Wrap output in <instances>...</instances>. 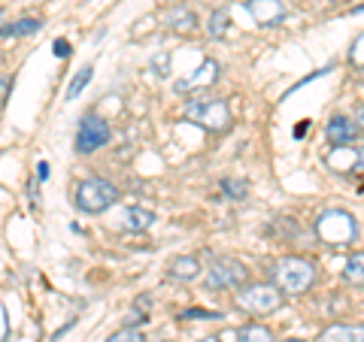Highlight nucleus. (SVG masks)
I'll list each match as a JSON object with an SVG mask.
<instances>
[{"instance_id": "nucleus-1", "label": "nucleus", "mask_w": 364, "mask_h": 342, "mask_svg": "<svg viewBox=\"0 0 364 342\" xmlns=\"http://www.w3.org/2000/svg\"><path fill=\"white\" fill-rule=\"evenodd\" d=\"M273 276V285L282 291V294H291V297H298V294H306L316 285V264L310 258H301V255H286L279 258L277 264L270 270Z\"/></svg>"}, {"instance_id": "nucleus-2", "label": "nucleus", "mask_w": 364, "mask_h": 342, "mask_svg": "<svg viewBox=\"0 0 364 342\" xmlns=\"http://www.w3.org/2000/svg\"><path fill=\"white\" fill-rule=\"evenodd\" d=\"M186 118L191 124H198V128L210 131V133H225L228 128L234 124V116H231V106H228V100L222 97H207V91H203L200 97H191L186 106Z\"/></svg>"}, {"instance_id": "nucleus-3", "label": "nucleus", "mask_w": 364, "mask_h": 342, "mask_svg": "<svg viewBox=\"0 0 364 342\" xmlns=\"http://www.w3.org/2000/svg\"><path fill=\"white\" fill-rule=\"evenodd\" d=\"M286 294H282L277 285H267V282H255V285H240L234 294V306L243 309L249 315H270L277 312Z\"/></svg>"}, {"instance_id": "nucleus-4", "label": "nucleus", "mask_w": 364, "mask_h": 342, "mask_svg": "<svg viewBox=\"0 0 364 342\" xmlns=\"http://www.w3.org/2000/svg\"><path fill=\"white\" fill-rule=\"evenodd\" d=\"M316 233L328 246H349L358 239V221L346 209H328L316 219Z\"/></svg>"}, {"instance_id": "nucleus-5", "label": "nucleus", "mask_w": 364, "mask_h": 342, "mask_svg": "<svg viewBox=\"0 0 364 342\" xmlns=\"http://www.w3.org/2000/svg\"><path fill=\"white\" fill-rule=\"evenodd\" d=\"M119 188L107 179H85L76 185V209L85 215H100L109 206H116Z\"/></svg>"}, {"instance_id": "nucleus-6", "label": "nucleus", "mask_w": 364, "mask_h": 342, "mask_svg": "<svg viewBox=\"0 0 364 342\" xmlns=\"http://www.w3.org/2000/svg\"><path fill=\"white\" fill-rule=\"evenodd\" d=\"M249 270L234 258H219L207 267V288L210 291H234L246 285Z\"/></svg>"}, {"instance_id": "nucleus-7", "label": "nucleus", "mask_w": 364, "mask_h": 342, "mask_svg": "<svg viewBox=\"0 0 364 342\" xmlns=\"http://www.w3.org/2000/svg\"><path fill=\"white\" fill-rule=\"evenodd\" d=\"M109 124L100 118V116H82V121H79V131H76V152L79 155H91L97 149H104V145L109 143Z\"/></svg>"}, {"instance_id": "nucleus-8", "label": "nucleus", "mask_w": 364, "mask_h": 342, "mask_svg": "<svg viewBox=\"0 0 364 342\" xmlns=\"http://www.w3.org/2000/svg\"><path fill=\"white\" fill-rule=\"evenodd\" d=\"M219 64H215L213 58H207L200 67L191 76H186V79H179V82L173 85L176 88V94H203L207 88H213L215 82H219Z\"/></svg>"}, {"instance_id": "nucleus-9", "label": "nucleus", "mask_w": 364, "mask_h": 342, "mask_svg": "<svg viewBox=\"0 0 364 342\" xmlns=\"http://www.w3.org/2000/svg\"><path fill=\"white\" fill-rule=\"evenodd\" d=\"M246 9L261 28H273V25H279V21L289 16V9H286L282 0H249Z\"/></svg>"}, {"instance_id": "nucleus-10", "label": "nucleus", "mask_w": 364, "mask_h": 342, "mask_svg": "<svg viewBox=\"0 0 364 342\" xmlns=\"http://www.w3.org/2000/svg\"><path fill=\"white\" fill-rule=\"evenodd\" d=\"M358 136V124L346 118V116H334L331 121H328L325 128V140L331 143V149H340V145H352Z\"/></svg>"}, {"instance_id": "nucleus-11", "label": "nucleus", "mask_w": 364, "mask_h": 342, "mask_svg": "<svg viewBox=\"0 0 364 342\" xmlns=\"http://www.w3.org/2000/svg\"><path fill=\"white\" fill-rule=\"evenodd\" d=\"M322 342H364V324H331L322 330Z\"/></svg>"}, {"instance_id": "nucleus-12", "label": "nucleus", "mask_w": 364, "mask_h": 342, "mask_svg": "<svg viewBox=\"0 0 364 342\" xmlns=\"http://www.w3.org/2000/svg\"><path fill=\"white\" fill-rule=\"evenodd\" d=\"M164 25L170 31H195L198 28V16L191 13V6H170L164 13Z\"/></svg>"}, {"instance_id": "nucleus-13", "label": "nucleus", "mask_w": 364, "mask_h": 342, "mask_svg": "<svg viewBox=\"0 0 364 342\" xmlns=\"http://www.w3.org/2000/svg\"><path fill=\"white\" fill-rule=\"evenodd\" d=\"M122 227L124 231H134V233H143V231H149V227L155 224V212L149 209H143V206H131V209H124L122 215Z\"/></svg>"}, {"instance_id": "nucleus-14", "label": "nucleus", "mask_w": 364, "mask_h": 342, "mask_svg": "<svg viewBox=\"0 0 364 342\" xmlns=\"http://www.w3.org/2000/svg\"><path fill=\"white\" fill-rule=\"evenodd\" d=\"M170 276L179 279V282L198 279V276H200V260H198L195 255H182V258H176L173 264H170Z\"/></svg>"}, {"instance_id": "nucleus-15", "label": "nucleus", "mask_w": 364, "mask_h": 342, "mask_svg": "<svg viewBox=\"0 0 364 342\" xmlns=\"http://www.w3.org/2000/svg\"><path fill=\"white\" fill-rule=\"evenodd\" d=\"M237 342H277V336H273V330L267 324L252 321L237 330Z\"/></svg>"}, {"instance_id": "nucleus-16", "label": "nucleus", "mask_w": 364, "mask_h": 342, "mask_svg": "<svg viewBox=\"0 0 364 342\" xmlns=\"http://www.w3.org/2000/svg\"><path fill=\"white\" fill-rule=\"evenodd\" d=\"M43 28L40 18H18L13 25H0V37H31Z\"/></svg>"}, {"instance_id": "nucleus-17", "label": "nucleus", "mask_w": 364, "mask_h": 342, "mask_svg": "<svg viewBox=\"0 0 364 342\" xmlns=\"http://www.w3.org/2000/svg\"><path fill=\"white\" fill-rule=\"evenodd\" d=\"M228 31H231V13H228V9H215L207 21V33L215 40H222V37H228Z\"/></svg>"}, {"instance_id": "nucleus-18", "label": "nucleus", "mask_w": 364, "mask_h": 342, "mask_svg": "<svg viewBox=\"0 0 364 342\" xmlns=\"http://www.w3.org/2000/svg\"><path fill=\"white\" fill-rule=\"evenodd\" d=\"M343 279L352 285H364V252L349 255L346 267H343Z\"/></svg>"}, {"instance_id": "nucleus-19", "label": "nucleus", "mask_w": 364, "mask_h": 342, "mask_svg": "<svg viewBox=\"0 0 364 342\" xmlns=\"http://www.w3.org/2000/svg\"><path fill=\"white\" fill-rule=\"evenodd\" d=\"M91 76H95V67H82L76 76H73V82L67 85V100H76L79 94L85 91V85L91 82Z\"/></svg>"}, {"instance_id": "nucleus-20", "label": "nucleus", "mask_w": 364, "mask_h": 342, "mask_svg": "<svg viewBox=\"0 0 364 342\" xmlns=\"http://www.w3.org/2000/svg\"><path fill=\"white\" fill-rule=\"evenodd\" d=\"M222 191H225V197H231V200H243L249 194V185H246V182H240V179H225Z\"/></svg>"}, {"instance_id": "nucleus-21", "label": "nucleus", "mask_w": 364, "mask_h": 342, "mask_svg": "<svg viewBox=\"0 0 364 342\" xmlns=\"http://www.w3.org/2000/svg\"><path fill=\"white\" fill-rule=\"evenodd\" d=\"M104 342H146V336H143V330L140 327H122V330H116L109 339H104Z\"/></svg>"}, {"instance_id": "nucleus-22", "label": "nucleus", "mask_w": 364, "mask_h": 342, "mask_svg": "<svg viewBox=\"0 0 364 342\" xmlns=\"http://www.w3.org/2000/svg\"><path fill=\"white\" fill-rule=\"evenodd\" d=\"M179 318H186V321H219V312H213V309H186V312H179Z\"/></svg>"}, {"instance_id": "nucleus-23", "label": "nucleus", "mask_w": 364, "mask_h": 342, "mask_svg": "<svg viewBox=\"0 0 364 342\" xmlns=\"http://www.w3.org/2000/svg\"><path fill=\"white\" fill-rule=\"evenodd\" d=\"M70 55V43L67 40H55V58H67Z\"/></svg>"}, {"instance_id": "nucleus-24", "label": "nucleus", "mask_w": 364, "mask_h": 342, "mask_svg": "<svg viewBox=\"0 0 364 342\" xmlns=\"http://www.w3.org/2000/svg\"><path fill=\"white\" fill-rule=\"evenodd\" d=\"M9 91H13V79H0V104H4V100H6V94H9Z\"/></svg>"}, {"instance_id": "nucleus-25", "label": "nucleus", "mask_w": 364, "mask_h": 342, "mask_svg": "<svg viewBox=\"0 0 364 342\" xmlns=\"http://www.w3.org/2000/svg\"><path fill=\"white\" fill-rule=\"evenodd\" d=\"M355 124H358V131H364V106L358 109V116H355Z\"/></svg>"}, {"instance_id": "nucleus-26", "label": "nucleus", "mask_w": 364, "mask_h": 342, "mask_svg": "<svg viewBox=\"0 0 364 342\" xmlns=\"http://www.w3.org/2000/svg\"><path fill=\"white\" fill-rule=\"evenodd\" d=\"M46 176H49V164L43 161V164H40V179H46Z\"/></svg>"}, {"instance_id": "nucleus-27", "label": "nucleus", "mask_w": 364, "mask_h": 342, "mask_svg": "<svg viewBox=\"0 0 364 342\" xmlns=\"http://www.w3.org/2000/svg\"><path fill=\"white\" fill-rule=\"evenodd\" d=\"M200 342H222L219 336H207V339H200Z\"/></svg>"}, {"instance_id": "nucleus-28", "label": "nucleus", "mask_w": 364, "mask_h": 342, "mask_svg": "<svg viewBox=\"0 0 364 342\" xmlns=\"http://www.w3.org/2000/svg\"><path fill=\"white\" fill-rule=\"evenodd\" d=\"M286 342H306V339H286Z\"/></svg>"}, {"instance_id": "nucleus-29", "label": "nucleus", "mask_w": 364, "mask_h": 342, "mask_svg": "<svg viewBox=\"0 0 364 342\" xmlns=\"http://www.w3.org/2000/svg\"><path fill=\"white\" fill-rule=\"evenodd\" d=\"M0 21H4V6H0Z\"/></svg>"}, {"instance_id": "nucleus-30", "label": "nucleus", "mask_w": 364, "mask_h": 342, "mask_svg": "<svg viewBox=\"0 0 364 342\" xmlns=\"http://www.w3.org/2000/svg\"><path fill=\"white\" fill-rule=\"evenodd\" d=\"M158 342H167V339H158Z\"/></svg>"}]
</instances>
